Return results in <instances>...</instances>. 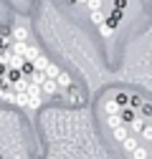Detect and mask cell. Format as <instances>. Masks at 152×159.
Instances as JSON below:
<instances>
[{"mask_svg":"<svg viewBox=\"0 0 152 159\" xmlns=\"http://www.w3.org/2000/svg\"><path fill=\"white\" fill-rule=\"evenodd\" d=\"M0 159H3V152H0Z\"/></svg>","mask_w":152,"mask_h":159,"instance_id":"cb8c5ba5","label":"cell"},{"mask_svg":"<svg viewBox=\"0 0 152 159\" xmlns=\"http://www.w3.org/2000/svg\"><path fill=\"white\" fill-rule=\"evenodd\" d=\"M150 149H152V142H150Z\"/></svg>","mask_w":152,"mask_h":159,"instance_id":"d4e9b609","label":"cell"},{"mask_svg":"<svg viewBox=\"0 0 152 159\" xmlns=\"http://www.w3.org/2000/svg\"><path fill=\"white\" fill-rule=\"evenodd\" d=\"M46 78H48V76H46V71H33V73L28 76V81H31V84H38V86H41V84L46 81Z\"/></svg>","mask_w":152,"mask_h":159,"instance_id":"52a82bcc","label":"cell"},{"mask_svg":"<svg viewBox=\"0 0 152 159\" xmlns=\"http://www.w3.org/2000/svg\"><path fill=\"white\" fill-rule=\"evenodd\" d=\"M129 157H132V159H147V149H142V147H137V149L132 152Z\"/></svg>","mask_w":152,"mask_h":159,"instance_id":"ac0fdd59","label":"cell"},{"mask_svg":"<svg viewBox=\"0 0 152 159\" xmlns=\"http://www.w3.org/2000/svg\"><path fill=\"white\" fill-rule=\"evenodd\" d=\"M145 124H147L145 119H135V121L129 124V129H132V131H142V129H145Z\"/></svg>","mask_w":152,"mask_h":159,"instance_id":"e0dca14e","label":"cell"},{"mask_svg":"<svg viewBox=\"0 0 152 159\" xmlns=\"http://www.w3.org/2000/svg\"><path fill=\"white\" fill-rule=\"evenodd\" d=\"M142 104H145V101H142L140 96H129V106H132V109H140Z\"/></svg>","mask_w":152,"mask_h":159,"instance_id":"ffe728a7","label":"cell"},{"mask_svg":"<svg viewBox=\"0 0 152 159\" xmlns=\"http://www.w3.org/2000/svg\"><path fill=\"white\" fill-rule=\"evenodd\" d=\"M56 81H59V86H61V89H74V81H71V76H69L66 71H61Z\"/></svg>","mask_w":152,"mask_h":159,"instance_id":"5b68a950","label":"cell"},{"mask_svg":"<svg viewBox=\"0 0 152 159\" xmlns=\"http://www.w3.org/2000/svg\"><path fill=\"white\" fill-rule=\"evenodd\" d=\"M140 136H142V139H147V142H152V124H150V121L145 124V129L140 131Z\"/></svg>","mask_w":152,"mask_h":159,"instance_id":"2e32d148","label":"cell"},{"mask_svg":"<svg viewBox=\"0 0 152 159\" xmlns=\"http://www.w3.org/2000/svg\"><path fill=\"white\" fill-rule=\"evenodd\" d=\"M119 111H122V106L117 104V98H114V96L104 101V114H107V116H112V114H119Z\"/></svg>","mask_w":152,"mask_h":159,"instance_id":"7a4b0ae2","label":"cell"},{"mask_svg":"<svg viewBox=\"0 0 152 159\" xmlns=\"http://www.w3.org/2000/svg\"><path fill=\"white\" fill-rule=\"evenodd\" d=\"M79 3H89V0H79Z\"/></svg>","mask_w":152,"mask_h":159,"instance_id":"603a6c76","label":"cell"},{"mask_svg":"<svg viewBox=\"0 0 152 159\" xmlns=\"http://www.w3.org/2000/svg\"><path fill=\"white\" fill-rule=\"evenodd\" d=\"M89 13H91V23H94V25L107 23V18H109V13H104V10H89Z\"/></svg>","mask_w":152,"mask_h":159,"instance_id":"277c9868","label":"cell"},{"mask_svg":"<svg viewBox=\"0 0 152 159\" xmlns=\"http://www.w3.org/2000/svg\"><path fill=\"white\" fill-rule=\"evenodd\" d=\"M10 35H13V41H28V30L26 28H10Z\"/></svg>","mask_w":152,"mask_h":159,"instance_id":"ba28073f","label":"cell"},{"mask_svg":"<svg viewBox=\"0 0 152 159\" xmlns=\"http://www.w3.org/2000/svg\"><path fill=\"white\" fill-rule=\"evenodd\" d=\"M89 10H102V0H89Z\"/></svg>","mask_w":152,"mask_h":159,"instance_id":"7402d4cb","label":"cell"},{"mask_svg":"<svg viewBox=\"0 0 152 159\" xmlns=\"http://www.w3.org/2000/svg\"><path fill=\"white\" fill-rule=\"evenodd\" d=\"M41 89H43V96H59V81L56 78H46V81L41 84Z\"/></svg>","mask_w":152,"mask_h":159,"instance_id":"6da1fadb","label":"cell"},{"mask_svg":"<svg viewBox=\"0 0 152 159\" xmlns=\"http://www.w3.org/2000/svg\"><path fill=\"white\" fill-rule=\"evenodd\" d=\"M122 147H124V152H127V154H132V152H135L140 144H137V139H135V136H127L124 142H122Z\"/></svg>","mask_w":152,"mask_h":159,"instance_id":"9c48e42d","label":"cell"},{"mask_svg":"<svg viewBox=\"0 0 152 159\" xmlns=\"http://www.w3.org/2000/svg\"><path fill=\"white\" fill-rule=\"evenodd\" d=\"M114 98H117V104H119V106H122V109H124V106H127V104H129V96H127V93H122V91H119V93H117V96H114Z\"/></svg>","mask_w":152,"mask_h":159,"instance_id":"d6986e66","label":"cell"},{"mask_svg":"<svg viewBox=\"0 0 152 159\" xmlns=\"http://www.w3.org/2000/svg\"><path fill=\"white\" fill-rule=\"evenodd\" d=\"M59 73H61V68L56 66V63H48V66H46V76H48V78H59Z\"/></svg>","mask_w":152,"mask_h":159,"instance_id":"9a60e30c","label":"cell"},{"mask_svg":"<svg viewBox=\"0 0 152 159\" xmlns=\"http://www.w3.org/2000/svg\"><path fill=\"white\" fill-rule=\"evenodd\" d=\"M140 111H142V116H152V104H147V101H145V104L140 106Z\"/></svg>","mask_w":152,"mask_h":159,"instance_id":"44dd1931","label":"cell"},{"mask_svg":"<svg viewBox=\"0 0 152 159\" xmlns=\"http://www.w3.org/2000/svg\"><path fill=\"white\" fill-rule=\"evenodd\" d=\"M114 28H117V25H112V23L107 20V23H102V25H99V33H102L104 38H109V35L114 33Z\"/></svg>","mask_w":152,"mask_h":159,"instance_id":"5bb4252c","label":"cell"},{"mask_svg":"<svg viewBox=\"0 0 152 159\" xmlns=\"http://www.w3.org/2000/svg\"><path fill=\"white\" fill-rule=\"evenodd\" d=\"M48 63H51V61H48V58H46L43 53H41V56H38L36 61H33V66H36V71H46V66H48Z\"/></svg>","mask_w":152,"mask_h":159,"instance_id":"8fae6325","label":"cell"},{"mask_svg":"<svg viewBox=\"0 0 152 159\" xmlns=\"http://www.w3.org/2000/svg\"><path fill=\"white\" fill-rule=\"evenodd\" d=\"M112 134H114V139H117V142H124V139L129 136V134H127V126H124V124H119L117 129H112Z\"/></svg>","mask_w":152,"mask_h":159,"instance_id":"30bf717a","label":"cell"},{"mask_svg":"<svg viewBox=\"0 0 152 159\" xmlns=\"http://www.w3.org/2000/svg\"><path fill=\"white\" fill-rule=\"evenodd\" d=\"M119 116H122V121H124L127 126H129V124L137 119V114H135V109H132V106H124V109L119 111Z\"/></svg>","mask_w":152,"mask_h":159,"instance_id":"3957f363","label":"cell"},{"mask_svg":"<svg viewBox=\"0 0 152 159\" xmlns=\"http://www.w3.org/2000/svg\"><path fill=\"white\" fill-rule=\"evenodd\" d=\"M107 124H109V129H117V126L124 124V121H122V116H119V114H112V116H107Z\"/></svg>","mask_w":152,"mask_h":159,"instance_id":"4fadbf2b","label":"cell"},{"mask_svg":"<svg viewBox=\"0 0 152 159\" xmlns=\"http://www.w3.org/2000/svg\"><path fill=\"white\" fill-rule=\"evenodd\" d=\"M124 10H127V0H114V3H112V13L114 15H124Z\"/></svg>","mask_w":152,"mask_h":159,"instance_id":"8992f818","label":"cell"},{"mask_svg":"<svg viewBox=\"0 0 152 159\" xmlns=\"http://www.w3.org/2000/svg\"><path fill=\"white\" fill-rule=\"evenodd\" d=\"M38 56H41V51H38V48H33V46H28V51L23 53V58H26V61H31V63L36 61Z\"/></svg>","mask_w":152,"mask_h":159,"instance_id":"7c38bea8","label":"cell"}]
</instances>
